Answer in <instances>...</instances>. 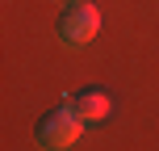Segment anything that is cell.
<instances>
[{
  "label": "cell",
  "mask_w": 159,
  "mask_h": 151,
  "mask_svg": "<svg viewBox=\"0 0 159 151\" xmlns=\"http://www.w3.org/2000/svg\"><path fill=\"white\" fill-rule=\"evenodd\" d=\"M34 134H38V147L42 151H67L80 134H84V122H80V113L63 101V105H55V109H46L38 118Z\"/></svg>",
  "instance_id": "1"
},
{
  "label": "cell",
  "mask_w": 159,
  "mask_h": 151,
  "mask_svg": "<svg viewBox=\"0 0 159 151\" xmlns=\"http://www.w3.org/2000/svg\"><path fill=\"white\" fill-rule=\"evenodd\" d=\"M96 34H101V8L96 4H67L63 21H59V38L67 42V46H84V42H92Z\"/></svg>",
  "instance_id": "2"
},
{
  "label": "cell",
  "mask_w": 159,
  "mask_h": 151,
  "mask_svg": "<svg viewBox=\"0 0 159 151\" xmlns=\"http://www.w3.org/2000/svg\"><path fill=\"white\" fill-rule=\"evenodd\" d=\"M71 109L80 113V122L84 126H92V122H105L113 113V101H109V92L105 88H80V92H71Z\"/></svg>",
  "instance_id": "3"
},
{
  "label": "cell",
  "mask_w": 159,
  "mask_h": 151,
  "mask_svg": "<svg viewBox=\"0 0 159 151\" xmlns=\"http://www.w3.org/2000/svg\"><path fill=\"white\" fill-rule=\"evenodd\" d=\"M63 4H84V0H63Z\"/></svg>",
  "instance_id": "4"
}]
</instances>
